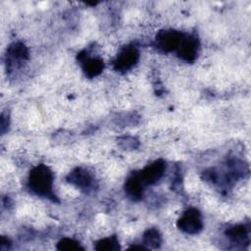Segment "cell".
<instances>
[{"instance_id":"obj_1","label":"cell","mask_w":251,"mask_h":251,"mask_svg":"<svg viewBox=\"0 0 251 251\" xmlns=\"http://www.w3.org/2000/svg\"><path fill=\"white\" fill-rule=\"evenodd\" d=\"M53 173L45 165H37L34 167L28 176L27 186L36 195L48 197L55 200L53 193Z\"/></svg>"},{"instance_id":"obj_2","label":"cell","mask_w":251,"mask_h":251,"mask_svg":"<svg viewBox=\"0 0 251 251\" xmlns=\"http://www.w3.org/2000/svg\"><path fill=\"white\" fill-rule=\"evenodd\" d=\"M177 226L180 230L189 234H196L200 232L203 228L201 213L195 208L187 209L178 219Z\"/></svg>"},{"instance_id":"obj_3","label":"cell","mask_w":251,"mask_h":251,"mask_svg":"<svg viewBox=\"0 0 251 251\" xmlns=\"http://www.w3.org/2000/svg\"><path fill=\"white\" fill-rule=\"evenodd\" d=\"M183 35L184 33L177 30H173V29L161 30L156 35L155 44L158 49L164 52L176 51Z\"/></svg>"},{"instance_id":"obj_4","label":"cell","mask_w":251,"mask_h":251,"mask_svg":"<svg viewBox=\"0 0 251 251\" xmlns=\"http://www.w3.org/2000/svg\"><path fill=\"white\" fill-rule=\"evenodd\" d=\"M139 59V51L136 47L128 45L124 47L114 61V69L119 72L130 70Z\"/></svg>"},{"instance_id":"obj_5","label":"cell","mask_w":251,"mask_h":251,"mask_svg":"<svg viewBox=\"0 0 251 251\" xmlns=\"http://www.w3.org/2000/svg\"><path fill=\"white\" fill-rule=\"evenodd\" d=\"M198 51H199L198 39L193 35L184 33L180 41V44L176 49V53L178 57L183 61L193 62L198 55Z\"/></svg>"},{"instance_id":"obj_6","label":"cell","mask_w":251,"mask_h":251,"mask_svg":"<svg viewBox=\"0 0 251 251\" xmlns=\"http://www.w3.org/2000/svg\"><path fill=\"white\" fill-rule=\"evenodd\" d=\"M165 170V162L163 160H157L152 164L146 166L142 171L138 173V175L144 185L154 184L162 177Z\"/></svg>"},{"instance_id":"obj_7","label":"cell","mask_w":251,"mask_h":251,"mask_svg":"<svg viewBox=\"0 0 251 251\" xmlns=\"http://www.w3.org/2000/svg\"><path fill=\"white\" fill-rule=\"evenodd\" d=\"M78 60L81 63L82 70L88 77H94L100 75L104 69V62L99 57H89L86 52H81L78 55Z\"/></svg>"},{"instance_id":"obj_8","label":"cell","mask_w":251,"mask_h":251,"mask_svg":"<svg viewBox=\"0 0 251 251\" xmlns=\"http://www.w3.org/2000/svg\"><path fill=\"white\" fill-rule=\"evenodd\" d=\"M28 57V51L22 42H15L10 45L7 51V64L9 68L19 67Z\"/></svg>"},{"instance_id":"obj_9","label":"cell","mask_w":251,"mask_h":251,"mask_svg":"<svg viewBox=\"0 0 251 251\" xmlns=\"http://www.w3.org/2000/svg\"><path fill=\"white\" fill-rule=\"evenodd\" d=\"M144 184L141 181L138 173H133L126 179L125 184L126 194L132 200H139L143 194Z\"/></svg>"},{"instance_id":"obj_10","label":"cell","mask_w":251,"mask_h":251,"mask_svg":"<svg viewBox=\"0 0 251 251\" xmlns=\"http://www.w3.org/2000/svg\"><path fill=\"white\" fill-rule=\"evenodd\" d=\"M68 180L81 189H88L93 184V178L90 174L80 168L74 170L68 176Z\"/></svg>"},{"instance_id":"obj_11","label":"cell","mask_w":251,"mask_h":251,"mask_svg":"<svg viewBox=\"0 0 251 251\" xmlns=\"http://www.w3.org/2000/svg\"><path fill=\"white\" fill-rule=\"evenodd\" d=\"M226 236L237 244H244L249 242V228L244 225H236L226 229Z\"/></svg>"},{"instance_id":"obj_12","label":"cell","mask_w":251,"mask_h":251,"mask_svg":"<svg viewBox=\"0 0 251 251\" xmlns=\"http://www.w3.org/2000/svg\"><path fill=\"white\" fill-rule=\"evenodd\" d=\"M161 234L156 228H150L145 231L143 235V242L145 245L151 248H157L161 244Z\"/></svg>"},{"instance_id":"obj_13","label":"cell","mask_w":251,"mask_h":251,"mask_svg":"<svg viewBox=\"0 0 251 251\" xmlns=\"http://www.w3.org/2000/svg\"><path fill=\"white\" fill-rule=\"evenodd\" d=\"M95 249L96 250H100V251L101 250H107V251L118 250V249H120L119 241H118L117 237L115 235H113V236H110V237H107V238L99 240L96 243Z\"/></svg>"},{"instance_id":"obj_14","label":"cell","mask_w":251,"mask_h":251,"mask_svg":"<svg viewBox=\"0 0 251 251\" xmlns=\"http://www.w3.org/2000/svg\"><path fill=\"white\" fill-rule=\"evenodd\" d=\"M57 248L59 250H66V251H75V250L83 249L77 241L71 239V238L61 239L57 244Z\"/></svg>"}]
</instances>
